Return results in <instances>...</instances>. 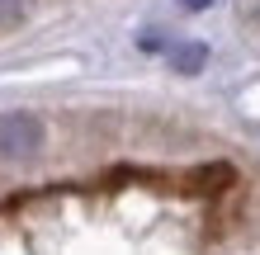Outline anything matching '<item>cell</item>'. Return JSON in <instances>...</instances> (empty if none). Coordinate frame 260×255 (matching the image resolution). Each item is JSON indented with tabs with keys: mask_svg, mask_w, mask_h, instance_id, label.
<instances>
[{
	"mask_svg": "<svg viewBox=\"0 0 260 255\" xmlns=\"http://www.w3.org/2000/svg\"><path fill=\"white\" fill-rule=\"evenodd\" d=\"M43 137H48V128H43L38 114H28V109L0 114V161H28V156H38Z\"/></svg>",
	"mask_w": 260,
	"mask_h": 255,
	"instance_id": "6da1fadb",
	"label": "cell"
},
{
	"mask_svg": "<svg viewBox=\"0 0 260 255\" xmlns=\"http://www.w3.org/2000/svg\"><path fill=\"white\" fill-rule=\"evenodd\" d=\"M171 62H175V71L189 76V71H199V66L208 62V48H204V43H180V48L171 52Z\"/></svg>",
	"mask_w": 260,
	"mask_h": 255,
	"instance_id": "7a4b0ae2",
	"label": "cell"
},
{
	"mask_svg": "<svg viewBox=\"0 0 260 255\" xmlns=\"http://www.w3.org/2000/svg\"><path fill=\"white\" fill-rule=\"evenodd\" d=\"M24 14H28V0H0V28L24 24Z\"/></svg>",
	"mask_w": 260,
	"mask_h": 255,
	"instance_id": "3957f363",
	"label": "cell"
},
{
	"mask_svg": "<svg viewBox=\"0 0 260 255\" xmlns=\"http://www.w3.org/2000/svg\"><path fill=\"white\" fill-rule=\"evenodd\" d=\"M185 5H189V10H194V5H208V0H185Z\"/></svg>",
	"mask_w": 260,
	"mask_h": 255,
	"instance_id": "277c9868",
	"label": "cell"
}]
</instances>
